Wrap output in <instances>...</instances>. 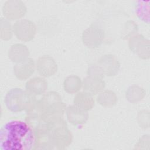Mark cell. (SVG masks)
<instances>
[{
  "mask_svg": "<svg viewBox=\"0 0 150 150\" xmlns=\"http://www.w3.org/2000/svg\"><path fill=\"white\" fill-rule=\"evenodd\" d=\"M29 54L28 48L22 43H16L12 45L8 53L9 59L16 63L23 62L28 59Z\"/></svg>",
  "mask_w": 150,
  "mask_h": 150,
  "instance_id": "cell-13",
  "label": "cell"
},
{
  "mask_svg": "<svg viewBox=\"0 0 150 150\" xmlns=\"http://www.w3.org/2000/svg\"><path fill=\"white\" fill-rule=\"evenodd\" d=\"M56 117L44 123L50 141L54 148L64 149L72 142L73 135L62 118Z\"/></svg>",
  "mask_w": 150,
  "mask_h": 150,
  "instance_id": "cell-2",
  "label": "cell"
},
{
  "mask_svg": "<svg viewBox=\"0 0 150 150\" xmlns=\"http://www.w3.org/2000/svg\"><path fill=\"white\" fill-rule=\"evenodd\" d=\"M145 95V90L138 85L129 86L125 91L126 99L131 103H137L141 101Z\"/></svg>",
  "mask_w": 150,
  "mask_h": 150,
  "instance_id": "cell-18",
  "label": "cell"
},
{
  "mask_svg": "<svg viewBox=\"0 0 150 150\" xmlns=\"http://www.w3.org/2000/svg\"><path fill=\"white\" fill-rule=\"evenodd\" d=\"M83 88L91 95H96L103 91L105 87V83L102 78L87 76L83 81Z\"/></svg>",
  "mask_w": 150,
  "mask_h": 150,
  "instance_id": "cell-12",
  "label": "cell"
},
{
  "mask_svg": "<svg viewBox=\"0 0 150 150\" xmlns=\"http://www.w3.org/2000/svg\"><path fill=\"white\" fill-rule=\"evenodd\" d=\"M34 144V131L26 122L11 120L1 127V150H30Z\"/></svg>",
  "mask_w": 150,
  "mask_h": 150,
  "instance_id": "cell-1",
  "label": "cell"
},
{
  "mask_svg": "<svg viewBox=\"0 0 150 150\" xmlns=\"http://www.w3.org/2000/svg\"><path fill=\"white\" fill-rule=\"evenodd\" d=\"M36 101L35 96L19 88H14L6 94L4 103L13 112H19L29 108Z\"/></svg>",
  "mask_w": 150,
  "mask_h": 150,
  "instance_id": "cell-3",
  "label": "cell"
},
{
  "mask_svg": "<svg viewBox=\"0 0 150 150\" xmlns=\"http://www.w3.org/2000/svg\"><path fill=\"white\" fill-rule=\"evenodd\" d=\"M13 33V26L8 19L1 18V38L4 40H8L12 37Z\"/></svg>",
  "mask_w": 150,
  "mask_h": 150,
  "instance_id": "cell-19",
  "label": "cell"
},
{
  "mask_svg": "<svg viewBox=\"0 0 150 150\" xmlns=\"http://www.w3.org/2000/svg\"><path fill=\"white\" fill-rule=\"evenodd\" d=\"M36 67L38 73L45 77L54 75L57 70V65L54 59L49 55L40 56L36 61Z\"/></svg>",
  "mask_w": 150,
  "mask_h": 150,
  "instance_id": "cell-9",
  "label": "cell"
},
{
  "mask_svg": "<svg viewBox=\"0 0 150 150\" xmlns=\"http://www.w3.org/2000/svg\"><path fill=\"white\" fill-rule=\"evenodd\" d=\"M128 46L139 58L144 60L149 58V42L142 35L137 34L129 38Z\"/></svg>",
  "mask_w": 150,
  "mask_h": 150,
  "instance_id": "cell-7",
  "label": "cell"
},
{
  "mask_svg": "<svg viewBox=\"0 0 150 150\" xmlns=\"http://www.w3.org/2000/svg\"><path fill=\"white\" fill-rule=\"evenodd\" d=\"M87 76L92 77H97L103 79L104 74H103L102 70L97 64H92L88 67L87 70Z\"/></svg>",
  "mask_w": 150,
  "mask_h": 150,
  "instance_id": "cell-22",
  "label": "cell"
},
{
  "mask_svg": "<svg viewBox=\"0 0 150 150\" xmlns=\"http://www.w3.org/2000/svg\"><path fill=\"white\" fill-rule=\"evenodd\" d=\"M149 111L142 110L139 111L137 115V121L139 125L143 129L149 128Z\"/></svg>",
  "mask_w": 150,
  "mask_h": 150,
  "instance_id": "cell-21",
  "label": "cell"
},
{
  "mask_svg": "<svg viewBox=\"0 0 150 150\" xmlns=\"http://www.w3.org/2000/svg\"><path fill=\"white\" fill-rule=\"evenodd\" d=\"M35 63L32 58L16 63L13 67L14 74L17 79L20 80H25L30 77L35 70Z\"/></svg>",
  "mask_w": 150,
  "mask_h": 150,
  "instance_id": "cell-10",
  "label": "cell"
},
{
  "mask_svg": "<svg viewBox=\"0 0 150 150\" xmlns=\"http://www.w3.org/2000/svg\"><path fill=\"white\" fill-rule=\"evenodd\" d=\"M83 86L81 79L76 75L67 77L63 82L64 90L69 94H74L78 92Z\"/></svg>",
  "mask_w": 150,
  "mask_h": 150,
  "instance_id": "cell-17",
  "label": "cell"
},
{
  "mask_svg": "<svg viewBox=\"0 0 150 150\" xmlns=\"http://www.w3.org/2000/svg\"><path fill=\"white\" fill-rule=\"evenodd\" d=\"M137 25L132 21H128L124 25V31L122 33V38L124 39L129 38L137 32Z\"/></svg>",
  "mask_w": 150,
  "mask_h": 150,
  "instance_id": "cell-20",
  "label": "cell"
},
{
  "mask_svg": "<svg viewBox=\"0 0 150 150\" xmlns=\"http://www.w3.org/2000/svg\"><path fill=\"white\" fill-rule=\"evenodd\" d=\"M97 64L104 76L108 77L115 76L118 73L120 67V63L117 57L111 54L102 56Z\"/></svg>",
  "mask_w": 150,
  "mask_h": 150,
  "instance_id": "cell-8",
  "label": "cell"
},
{
  "mask_svg": "<svg viewBox=\"0 0 150 150\" xmlns=\"http://www.w3.org/2000/svg\"><path fill=\"white\" fill-rule=\"evenodd\" d=\"M73 105L84 111H88L94 105L93 96L86 91L78 93L73 100Z\"/></svg>",
  "mask_w": 150,
  "mask_h": 150,
  "instance_id": "cell-15",
  "label": "cell"
},
{
  "mask_svg": "<svg viewBox=\"0 0 150 150\" xmlns=\"http://www.w3.org/2000/svg\"><path fill=\"white\" fill-rule=\"evenodd\" d=\"M66 113L68 121L74 125L84 124L88 118L87 111L81 110L74 105L67 107Z\"/></svg>",
  "mask_w": 150,
  "mask_h": 150,
  "instance_id": "cell-11",
  "label": "cell"
},
{
  "mask_svg": "<svg viewBox=\"0 0 150 150\" xmlns=\"http://www.w3.org/2000/svg\"><path fill=\"white\" fill-rule=\"evenodd\" d=\"M97 102L105 107H111L117 102L116 94L111 90H105L100 92L97 96Z\"/></svg>",
  "mask_w": 150,
  "mask_h": 150,
  "instance_id": "cell-16",
  "label": "cell"
},
{
  "mask_svg": "<svg viewBox=\"0 0 150 150\" xmlns=\"http://www.w3.org/2000/svg\"><path fill=\"white\" fill-rule=\"evenodd\" d=\"M26 90L34 96L44 94L47 88V82L43 77H35L26 83Z\"/></svg>",
  "mask_w": 150,
  "mask_h": 150,
  "instance_id": "cell-14",
  "label": "cell"
},
{
  "mask_svg": "<svg viewBox=\"0 0 150 150\" xmlns=\"http://www.w3.org/2000/svg\"><path fill=\"white\" fill-rule=\"evenodd\" d=\"M105 38L104 30L98 25H91L82 33V41L89 48H97L101 45Z\"/></svg>",
  "mask_w": 150,
  "mask_h": 150,
  "instance_id": "cell-5",
  "label": "cell"
},
{
  "mask_svg": "<svg viewBox=\"0 0 150 150\" xmlns=\"http://www.w3.org/2000/svg\"><path fill=\"white\" fill-rule=\"evenodd\" d=\"M13 30L18 39L26 42L32 40L35 38L37 28L32 21L22 19L15 22L13 25Z\"/></svg>",
  "mask_w": 150,
  "mask_h": 150,
  "instance_id": "cell-4",
  "label": "cell"
},
{
  "mask_svg": "<svg viewBox=\"0 0 150 150\" xmlns=\"http://www.w3.org/2000/svg\"><path fill=\"white\" fill-rule=\"evenodd\" d=\"M26 12V7L21 1H7L2 6V13L8 20H19L25 15Z\"/></svg>",
  "mask_w": 150,
  "mask_h": 150,
  "instance_id": "cell-6",
  "label": "cell"
}]
</instances>
